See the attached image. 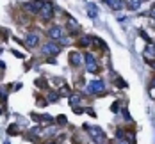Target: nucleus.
<instances>
[{
  "instance_id": "1",
  "label": "nucleus",
  "mask_w": 155,
  "mask_h": 144,
  "mask_svg": "<svg viewBox=\"0 0 155 144\" xmlns=\"http://www.w3.org/2000/svg\"><path fill=\"white\" fill-rule=\"evenodd\" d=\"M86 128H87V133L91 135V139H93L94 142H98V144L105 142V133H104V130H102V128L87 126V125H86Z\"/></svg>"
},
{
  "instance_id": "2",
  "label": "nucleus",
  "mask_w": 155,
  "mask_h": 144,
  "mask_svg": "<svg viewBox=\"0 0 155 144\" xmlns=\"http://www.w3.org/2000/svg\"><path fill=\"white\" fill-rule=\"evenodd\" d=\"M104 91H105V87H104V82L102 80H93L87 85V93H91V94H102Z\"/></svg>"
},
{
  "instance_id": "3",
  "label": "nucleus",
  "mask_w": 155,
  "mask_h": 144,
  "mask_svg": "<svg viewBox=\"0 0 155 144\" xmlns=\"http://www.w3.org/2000/svg\"><path fill=\"white\" fill-rule=\"evenodd\" d=\"M39 14L43 16L45 20H50L54 16V4L52 2H43L41 4V9H39Z\"/></svg>"
},
{
  "instance_id": "4",
  "label": "nucleus",
  "mask_w": 155,
  "mask_h": 144,
  "mask_svg": "<svg viewBox=\"0 0 155 144\" xmlns=\"http://www.w3.org/2000/svg\"><path fill=\"white\" fill-rule=\"evenodd\" d=\"M84 61H86V66H87V71H89V73H96V71H98V62H96L94 55L86 53V55H84Z\"/></svg>"
},
{
  "instance_id": "5",
  "label": "nucleus",
  "mask_w": 155,
  "mask_h": 144,
  "mask_svg": "<svg viewBox=\"0 0 155 144\" xmlns=\"http://www.w3.org/2000/svg\"><path fill=\"white\" fill-rule=\"evenodd\" d=\"M59 50H61L59 45H55V43H47V45L43 46V53H45V55H52V57H55V55L59 53Z\"/></svg>"
},
{
  "instance_id": "6",
  "label": "nucleus",
  "mask_w": 155,
  "mask_h": 144,
  "mask_svg": "<svg viewBox=\"0 0 155 144\" xmlns=\"http://www.w3.org/2000/svg\"><path fill=\"white\" fill-rule=\"evenodd\" d=\"M41 4L43 2H39V0H34V2H27L23 7H25V11H29L32 14H36V13H39V9H41Z\"/></svg>"
},
{
  "instance_id": "7",
  "label": "nucleus",
  "mask_w": 155,
  "mask_h": 144,
  "mask_svg": "<svg viewBox=\"0 0 155 144\" xmlns=\"http://www.w3.org/2000/svg\"><path fill=\"white\" fill-rule=\"evenodd\" d=\"M25 45H29L31 48L38 46V45H39V36H38V34H27V37H25Z\"/></svg>"
},
{
  "instance_id": "8",
  "label": "nucleus",
  "mask_w": 155,
  "mask_h": 144,
  "mask_svg": "<svg viewBox=\"0 0 155 144\" xmlns=\"http://www.w3.org/2000/svg\"><path fill=\"white\" fill-rule=\"evenodd\" d=\"M62 34H64V32H62L61 27H52V29L48 30V36H50L52 39H57V41L62 39Z\"/></svg>"
},
{
  "instance_id": "9",
  "label": "nucleus",
  "mask_w": 155,
  "mask_h": 144,
  "mask_svg": "<svg viewBox=\"0 0 155 144\" xmlns=\"http://www.w3.org/2000/svg\"><path fill=\"white\" fill-rule=\"evenodd\" d=\"M105 2L109 4V7L114 9V11H120V9L125 7V0H105Z\"/></svg>"
},
{
  "instance_id": "10",
  "label": "nucleus",
  "mask_w": 155,
  "mask_h": 144,
  "mask_svg": "<svg viewBox=\"0 0 155 144\" xmlns=\"http://www.w3.org/2000/svg\"><path fill=\"white\" fill-rule=\"evenodd\" d=\"M68 29L71 30V34H77L78 29H80V25H78V21L75 18H68Z\"/></svg>"
},
{
  "instance_id": "11",
  "label": "nucleus",
  "mask_w": 155,
  "mask_h": 144,
  "mask_svg": "<svg viewBox=\"0 0 155 144\" xmlns=\"http://www.w3.org/2000/svg\"><path fill=\"white\" fill-rule=\"evenodd\" d=\"M68 59H70V62L73 64V66H80V62H82V57H80L78 52H71Z\"/></svg>"
},
{
  "instance_id": "12",
  "label": "nucleus",
  "mask_w": 155,
  "mask_h": 144,
  "mask_svg": "<svg viewBox=\"0 0 155 144\" xmlns=\"http://www.w3.org/2000/svg\"><path fill=\"white\" fill-rule=\"evenodd\" d=\"M127 7L132 11H137L141 7V0H127Z\"/></svg>"
},
{
  "instance_id": "13",
  "label": "nucleus",
  "mask_w": 155,
  "mask_h": 144,
  "mask_svg": "<svg viewBox=\"0 0 155 144\" xmlns=\"http://www.w3.org/2000/svg\"><path fill=\"white\" fill-rule=\"evenodd\" d=\"M87 13H89V18H96L98 16V9L94 7L93 4H87Z\"/></svg>"
},
{
  "instance_id": "14",
  "label": "nucleus",
  "mask_w": 155,
  "mask_h": 144,
  "mask_svg": "<svg viewBox=\"0 0 155 144\" xmlns=\"http://www.w3.org/2000/svg\"><path fill=\"white\" fill-rule=\"evenodd\" d=\"M114 84H116L120 89H125V87H127V82H125L123 78H116V80H114Z\"/></svg>"
},
{
  "instance_id": "15",
  "label": "nucleus",
  "mask_w": 155,
  "mask_h": 144,
  "mask_svg": "<svg viewBox=\"0 0 155 144\" xmlns=\"http://www.w3.org/2000/svg\"><path fill=\"white\" fill-rule=\"evenodd\" d=\"M78 101H80V94H71L70 96V103H71V105H77Z\"/></svg>"
},
{
  "instance_id": "16",
  "label": "nucleus",
  "mask_w": 155,
  "mask_h": 144,
  "mask_svg": "<svg viewBox=\"0 0 155 144\" xmlns=\"http://www.w3.org/2000/svg\"><path fill=\"white\" fill-rule=\"evenodd\" d=\"M91 41H93L91 37H82V39H80V45H78V46H89V43H91Z\"/></svg>"
},
{
  "instance_id": "17",
  "label": "nucleus",
  "mask_w": 155,
  "mask_h": 144,
  "mask_svg": "<svg viewBox=\"0 0 155 144\" xmlns=\"http://www.w3.org/2000/svg\"><path fill=\"white\" fill-rule=\"evenodd\" d=\"M7 133H9V135H16V133H18V126H16V125H11L9 130H7Z\"/></svg>"
},
{
  "instance_id": "18",
  "label": "nucleus",
  "mask_w": 155,
  "mask_h": 144,
  "mask_svg": "<svg viewBox=\"0 0 155 144\" xmlns=\"http://www.w3.org/2000/svg\"><path fill=\"white\" fill-rule=\"evenodd\" d=\"M57 100H59V94H55V93H50V94H48V101L54 103V101H57Z\"/></svg>"
},
{
  "instance_id": "19",
  "label": "nucleus",
  "mask_w": 155,
  "mask_h": 144,
  "mask_svg": "<svg viewBox=\"0 0 155 144\" xmlns=\"http://www.w3.org/2000/svg\"><path fill=\"white\" fill-rule=\"evenodd\" d=\"M57 123H59V125H66V117H64V116H59V117H57Z\"/></svg>"
},
{
  "instance_id": "20",
  "label": "nucleus",
  "mask_w": 155,
  "mask_h": 144,
  "mask_svg": "<svg viewBox=\"0 0 155 144\" xmlns=\"http://www.w3.org/2000/svg\"><path fill=\"white\" fill-rule=\"evenodd\" d=\"M68 93H70V91H68V87H66V85H62V89H61V93H59V94H68Z\"/></svg>"
},
{
  "instance_id": "21",
  "label": "nucleus",
  "mask_w": 155,
  "mask_h": 144,
  "mask_svg": "<svg viewBox=\"0 0 155 144\" xmlns=\"http://www.w3.org/2000/svg\"><path fill=\"white\" fill-rule=\"evenodd\" d=\"M123 117H125V119H130V114H128L127 110H123Z\"/></svg>"
},
{
  "instance_id": "22",
  "label": "nucleus",
  "mask_w": 155,
  "mask_h": 144,
  "mask_svg": "<svg viewBox=\"0 0 155 144\" xmlns=\"http://www.w3.org/2000/svg\"><path fill=\"white\" fill-rule=\"evenodd\" d=\"M150 66H152V68L155 69V62H153V61H150Z\"/></svg>"
},
{
  "instance_id": "23",
  "label": "nucleus",
  "mask_w": 155,
  "mask_h": 144,
  "mask_svg": "<svg viewBox=\"0 0 155 144\" xmlns=\"http://www.w3.org/2000/svg\"><path fill=\"white\" fill-rule=\"evenodd\" d=\"M47 144H54V142H47Z\"/></svg>"
},
{
  "instance_id": "24",
  "label": "nucleus",
  "mask_w": 155,
  "mask_h": 144,
  "mask_svg": "<svg viewBox=\"0 0 155 144\" xmlns=\"http://www.w3.org/2000/svg\"><path fill=\"white\" fill-rule=\"evenodd\" d=\"M120 144H127V142H120Z\"/></svg>"
},
{
  "instance_id": "25",
  "label": "nucleus",
  "mask_w": 155,
  "mask_h": 144,
  "mask_svg": "<svg viewBox=\"0 0 155 144\" xmlns=\"http://www.w3.org/2000/svg\"><path fill=\"white\" fill-rule=\"evenodd\" d=\"M153 85H155V80H153Z\"/></svg>"
}]
</instances>
